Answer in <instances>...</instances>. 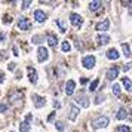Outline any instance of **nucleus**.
I'll list each match as a JSON object with an SVG mask.
<instances>
[{
  "label": "nucleus",
  "mask_w": 132,
  "mask_h": 132,
  "mask_svg": "<svg viewBox=\"0 0 132 132\" xmlns=\"http://www.w3.org/2000/svg\"><path fill=\"white\" fill-rule=\"evenodd\" d=\"M95 56L94 55H86V56H83V60H82V65L86 68V70H92L94 67H95Z\"/></svg>",
  "instance_id": "nucleus-1"
},
{
  "label": "nucleus",
  "mask_w": 132,
  "mask_h": 132,
  "mask_svg": "<svg viewBox=\"0 0 132 132\" xmlns=\"http://www.w3.org/2000/svg\"><path fill=\"white\" fill-rule=\"evenodd\" d=\"M108 117L107 116H100L98 119L95 120H92V126L95 128V129H101V128H105V126L108 125Z\"/></svg>",
  "instance_id": "nucleus-2"
},
{
  "label": "nucleus",
  "mask_w": 132,
  "mask_h": 132,
  "mask_svg": "<svg viewBox=\"0 0 132 132\" xmlns=\"http://www.w3.org/2000/svg\"><path fill=\"white\" fill-rule=\"evenodd\" d=\"M70 22H71L76 28H80V27L83 25V18H82L79 13L73 12V13H70Z\"/></svg>",
  "instance_id": "nucleus-3"
},
{
  "label": "nucleus",
  "mask_w": 132,
  "mask_h": 132,
  "mask_svg": "<svg viewBox=\"0 0 132 132\" xmlns=\"http://www.w3.org/2000/svg\"><path fill=\"white\" fill-rule=\"evenodd\" d=\"M48 58H49V51L45 46H40L37 49V60H39V62H45V61H48Z\"/></svg>",
  "instance_id": "nucleus-4"
},
{
  "label": "nucleus",
  "mask_w": 132,
  "mask_h": 132,
  "mask_svg": "<svg viewBox=\"0 0 132 132\" xmlns=\"http://www.w3.org/2000/svg\"><path fill=\"white\" fill-rule=\"evenodd\" d=\"M18 28L22 31H27L31 28V22L28 18H25V16H21V18L18 19Z\"/></svg>",
  "instance_id": "nucleus-5"
},
{
  "label": "nucleus",
  "mask_w": 132,
  "mask_h": 132,
  "mask_svg": "<svg viewBox=\"0 0 132 132\" xmlns=\"http://www.w3.org/2000/svg\"><path fill=\"white\" fill-rule=\"evenodd\" d=\"M79 113H80V110H79L74 104L68 105V114H67V116H68V119L71 120V122H74V120L77 119V114Z\"/></svg>",
  "instance_id": "nucleus-6"
},
{
  "label": "nucleus",
  "mask_w": 132,
  "mask_h": 132,
  "mask_svg": "<svg viewBox=\"0 0 132 132\" xmlns=\"http://www.w3.org/2000/svg\"><path fill=\"white\" fill-rule=\"evenodd\" d=\"M31 100H33V102H34V105H36L37 108H42V107H45V104H46V100H45L43 96L37 95V94H33V96H31Z\"/></svg>",
  "instance_id": "nucleus-7"
},
{
  "label": "nucleus",
  "mask_w": 132,
  "mask_h": 132,
  "mask_svg": "<svg viewBox=\"0 0 132 132\" xmlns=\"http://www.w3.org/2000/svg\"><path fill=\"white\" fill-rule=\"evenodd\" d=\"M33 16H34V19H36L37 22H45V21L48 19V16H46V13L43 12V11H40V9H37V11H34V13H33Z\"/></svg>",
  "instance_id": "nucleus-8"
},
{
  "label": "nucleus",
  "mask_w": 132,
  "mask_h": 132,
  "mask_svg": "<svg viewBox=\"0 0 132 132\" xmlns=\"http://www.w3.org/2000/svg\"><path fill=\"white\" fill-rule=\"evenodd\" d=\"M31 114H27V117H25V120L19 125V129H21V132H28L30 131V120H31Z\"/></svg>",
  "instance_id": "nucleus-9"
},
{
  "label": "nucleus",
  "mask_w": 132,
  "mask_h": 132,
  "mask_svg": "<svg viewBox=\"0 0 132 132\" xmlns=\"http://www.w3.org/2000/svg\"><path fill=\"white\" fill-rule=\"evenodd\" d=\"M119 56H120V54H119V51H117L116 48H111V49L107 51V58L108 60L116 61V60H119Z\"/></svg>",
  "instance_id": "nucleus-10"
},
{
  "label": "nucleus",
  "mask_w": 132,
  "mask_h": 132,
  "mask_svg": "<svg viewBox=\"0 0 132 132\" xmlns=\"http://www.w3.org/2000/svg\"><path fill=\"white\" fill-rule=\"evenodd\" d=\"M76 102H77L80 107H83V108L89 107V100H88L85 95H77V98H76Z\"/></svg>",
  "instance_id": "nucleus-11"
},
{
  "label": "nucleus",
  "mask_w": 132,
  "mask_h": 132,
  "mask_svg": "<svg viewBox=\"0 0 132 132\" xmlns=\"http://www.w3.org/2000/svg\"><path fill=\"white\" fill-rule=\"evenodd\" d=\"M108 28H110V21H108V19H104V21H101V22H98V24H96L95 30H98V31H107Z\"/></svg>",
  "instance_id": "nucleus-12"
},
{
  "label": "nucleus",
  "mask_w": 132,
  "mask_h": 132,
  "mask_svg": "<svg viewBox=\"0 0 132 132\" xmlns=\"http://www.w3.org/2000/svg\"><path fill=\"white\" fill-rule=\"evenodd\" d=\"M28 79H30V82L33 85H36L37 83V71L33 68V67H28Z\"/></svg>",
  "instance_id": "nucleus-13"
},
{
  "label": "nucleus",
  "mask_w": 132,
  "mask_h": 132,
  "mask_svg": "<svg viewBox=\"0 0 132 132\" xmlns=\"http://www.w3.org/2000/svg\"><path fill=\"white\" fill-rule=\"evenodd\" d=\"M117 76H119V68H117V67H111V68L107 71V79L108 80H114Z\"/></svg>",
  "instance_id": "nucleus-14"
},
{
  "label": "nucleus",
  "mask_w": 132,
  "mask_h": 132,
  "mask_svg": "<svg viewBox=\"0 0 132 132\" xmlns=\"http://www.w3.org/2000/svg\"><path fill=\"white\" fill-rule=\"evenodd\" d=\"M96 42H98L100 46L108 45V43H110V36H107V34H100V36L96 37Z\"/></svg>",
  "instance_id": "nucleus-15"
},
{
  "label": "nucleus",
  "mask_w": 132,
  "mask_h": 132,
  "mask_svg": "<svg viewBox=\"0 0 132 132\" xmlns=\"http://www.w3.org/2000/svg\"><path fill=\"white\" fill-rule=\"evenodd\" d=\"M74 88H76V82L74 80H68L65 83V94L67 95H71L74 92Z\"/></svg>",
  "instance_id": "nucleus-16"
},
{
  "label": "nucleus",
  "mask_w": 132,
  "mask_h": 132,
  "mask_svg": "<svg viewBox=\"0 0 132 132\" xmlns=\"http://www.w3.org/2000/svg\"><path fill=\"white\" fill-rule=\"evenodd\" d=\"M46 39H48V43L51 48H56V43H58V39L54 36V34H48L46 36Z\"/></svg>",
  "instance_id": "nucleus-17"
},
{
  "label": "nucleus",
  "mask_w": 132,
  "mask_h": 132,
  "mask_svg": "<svg viewBox=\"0 0 132 132\" xmlns=\"http://www.w3.org/2000/svg\"><path fill=\"white\" fill-rule=\"evenodd\" d=\"M101 7H102V2H100V0H95V2H90L89 3L90 11H98V9H101Z\"/></svg>",
  "instance_id": "nucleus-18"
},
{
  "label": "nucleus",
  "mask_w": 132,
  "mask_h": 132,
  "mask_svg": "<svg viewBox=\"0 0 132 132\" xmlns=\"http://www.w3.org/2000/svg\"><path fill=\"white\" fill-rule=\"evenodd\" d=\"M128 117V111H126V108H120L119 111L116 113V119L117 120H123Z\"/></svg>",
  "instance_id": "nucleus-19"
},
{
  "label": "nucleus",
  "mask_w": 132,
  "mask_h": 132,
  "mask_svg": "<svg viewBox=\"0 0 132 132\" xmlns=\"http://www.w3.org/2000/svg\"><path fill=\"white\" fill-rule=\"evenodd\" d=\"M122 51H123V55H125L126 58H128V56H131V55H132L131 48H129V45H128V43H122Z\"/></svg>",
  "instance_id": "nucleus-20"
},
{
  "label": "nucleus",
  "mask_w": 132,
  "mask_h": 132,
  "mask_svg": "<svg viewBox=\"0 0 132 132\" xmlns=\"http://www.w3.org/2000/svg\"><path fill=\"white\" fill-rule=\"evenodd\" d=\"M122 83H123V86H125V89L128 90V92H132V82L129 80V79L125 77L123 80H122Z\"/></svg>",
  "instance_id": "nucleus-21"
},
{
  "label": "nucleus",
  "mask_w": 132,
  "mask_h": 132,
  "mask_svg": "<svg viewBox=\"0 0 132 132\" xmlns=\"http://www.w3.org/2000/svg\"><path fill=\"white\" fill-rule=\"evenodd\" d=\"M111 90H113V94L116 96H120V94H122V90H120V85L114 83L113 86H111Z\"/></svg>",
  "instance_id": "nucleus-22"
},
{
  "label": "nucleus",
  "mask_w": 132,
  "mask_h": 132,
  "mask_svg": "<svg viewBox=\"0 0 132 132\" xmlns=\"http://www.w3.org/2000/svg\"><path fill=\"white\" fill-rule=\"evenodd\" d=\"M98 85H100V80H98V79H95V80L89 85V90H90V92H95L96 88H98Z\"/></svg>",
  "instance_id": "nucleus-23"
},
{
  "label": "nucleus",
  "mask_w": 132,
  "mask_h": 132,
  "mask_svg": "<svg viewBox=\"0 0 132 132\" xmlns=\"http://www.w3.org/2000/svg\"><path fill=\"white\" fill-rule=\"evenodd\" d=\"M61 49H62V52H70V51H71V45H70L68 42H62Z\"/></svg>",
  "instance_id": "nucleus-24"
},
{
  "label": "nucleus",
  "mask_w": 132,
  "mask_h": 132,
  "mask_svg": "<svg viewBox=\"0 0 132 132\" xmlns=\"http://www.w3.org/2000/svg\"><path fill=\"white\" fill-rule=\"evenodd\" d=\"M55 128H56V131H60V132H62L64 129H65V125L61 122V120H58V122H55Z\"/></svg>",
  "instance_id": "nucleus-25"
},
{
  "label": "nucleus",
  "mask_w": 132,
  "mask_h": 132,
  "mask_svg": "<svg viewBox=\"0 0 132 132\" xmlns=\"http://www.w3.org/2000/svg\"><path fill=\"white\" fill-rule=\"evenodd\" d=\"M31 42L36 43V45H40V43L43 42V37L39 36V34H37V36H33V37H31Z\"/></svg>",
  "instance_id": "nucleus-26"
},
{
  "label": "nucleus",
  "mask_w": 132,
  "mask_h": 132,
  "mask_svg": "<svg viewBox=\"0 0 132 132\" xmlns=\"http://www.w3.org/2000/svg\"><path fill=\"white\" fill-rule=\"evenodd\" d=\"M104 100H105V95H104V94H100V95H96V98H95V101H94V102L98 105V104H101Z\"/></svg>",
  "instance_id": "nucleus-27"
},
{
  "label": "nucleus",
  "mask_w": 132,
  "mask_h": 132,
  "mask_svg": "<svg viewBox=\"0 0 132 132\" xmlns=\"http://www.w3.org/2000/svg\"><path fill=\"white\" fill-rule=\"evenodd\" d=\"M117 132H132V129L131 128H128V126L120 125V126H117Z\"/></svg>",
  "instance_id": "nucleus-28"
},
{
  "label": "nucleus",
  "mask_w": 132,
  "mask_h": 132,
  "mask_svg": "<svg viewBox=\"0 0 132 132\" xmlns=\"http://www.w3.org/2000/svg\"><path fill=\"white\" fill-rule=\"evenodd\" d=\"M21 5H22V9H28V7H30V5H31V2L30 0H25V2H22V3H21Z\"/></svg>",
  "instance_id": "nucleus-29"
},
{
  "label": "nucleus",
  "mask_w": 132,
  "mask_h": 132,
  "mask_svg": "<svg viewBox=\"0 0 132 132\" xmlns=\"http://www.w3.org/2000/svg\"><path fill=\"white\" fill-rule=\"evenodd\" d=\"M56 24L60 25L61 33H65V27H64V24H62V21H61V19H58V21H56Z\"/></svg>",
  "instance_id": "nucleus-30"
},
{
  "label": "nucleus",
  "mask_w": 132,
  "mask_h": 132,
  "mask_svg": "<svg viewBox=\"0 0 132 132\" xmlns=\"http://www.w3.org/2000/svg\"><path fill=\"white\" fill-rule=\"evenodd\" d=\"M7 110V104H5V102H0V113H5Z\"/></svg>",
  "instance_id": "nucleus-31"
},
{
  "label": "nucleus",
  "mask_w": 132,
  "mask_h": 132,
  "mask_svg": "<svg viewBox=\"0 0 132 132\" xmlns=\"http://www.w3.org/2000/svg\"><path fill=\"white\" fill-rule=\"evenodd\" d=\"M123 70H125V71H129V70H132V62H126L125 65H123Z\"/></svg>",
  "instance_id": "nucleus-32"
},
{
  "label": "nucleus",
  "mask_w": 132,
  "mask_h": 132,
  "mask_svg": "<svg viewBox=\"0 0 132 132\" xmlns=\"http://www.w3.org/2000/svg\"><path fill=\"white\" fill-rule=\"evenodd\" d=\"M11 98H12V101L15 102L16 100H21V94H15V95H12Z\"/></svg>",
  "instance_id": "nucleus-33"
},
{
  "label": "nucleus",
  "mask_w": 132,
  "mask_h": 132,
  "mask_svg": "<svg viewBox=\"0 0 132 132\" xmlns=\"http://www.w3.org/2000/svg\"><path fill=\"white\" fill-rule=\"evenodd\" d=\"M11 21H12V18H11L9 15H6V16L3 18V22H5V24H7V22H11Z\"/></svg>",
  "instance_id": "nucleus-34"
},
{
  "label": "nucleus",
  "mask_w": 132,
  "mask_h": 132,
  "mask_svg": "<svg viewBox=\"0 0 132 132\" xmlns=\"http://www.w3.org/2000/svg\"><path fill=\"white\" fill-rule=\"evenodd\" d=\"M5 82V74H3V71H0V85Z\"/></svg>",
  "instance_id": "nucleus-35"
},
{
  "label": "nucleus",
  "mask_w": 132,
  "mask_h": 132,
  "mask_svg": "<svg viewBox=\"0 0 132 132\" xmlns=\"http://www.w3.org/2000/svg\"><path fill=\"white\" fill-rule=\"evenodd\" d=\"M5 33H2V31H0V42H3V40H5Z\"/></svg>",
  "instance_id": "nucleus-36"
},
{
  "label": "nucleus",
  "mask_w": 132,
  "mask_h": 132,
  "mask_svg": "<svg viewBox=\"0 0 132 132\" xmlns=\"http://www.w3.org/2000/svg\"><path fill=\"white\" fill-rule=\"evenodd\" d=\"M54 107H55V108H60V107H61V104H60L58 101H54Z\"/></svg>",
  "instance_id": "nucleus-37"
},
{
  "label": "nucleus",
  "mask_w": 132,
  "mask_h": 132,
  "mask_svg": "<svg viewBox=\"0 0 132 132\" xmlns=\"http://www.w3.org/2000/svg\"><path fill=\"white\" fill-rule=\"evenodd\" d=\"M13 68H15V62H11L9 64V70H13Z\"/></svg>",
  "instance_id": "nucleus-38"
},
{
  "label": "nucleus",
  "mask_w": 132,
  "mask_h": 132,
  "mask_svg": "<svg viewBox=\"0 0 132 132\" xmlns=\"http://www.w3.org/2000/svg\"><path fill=\"white\" fill-rule=\"evenodd\" d=\"M76 48H77L79 51H80V49H82V43H79V42H76Z\"/></svg>",
  "instance_id": "nucleus-39"
},
{
  "label": "nucleus",
  "mask_w": 132,
  "mask_h": 132,
  "mask_svg": "<svg viewBox=\"0 0 132 132\" xmlns=\"http://www.w3.org/2000/svg\"><path fill=\"white\" fill-rule=\"evenodd\" d=\"M86 82H88V79H82V80H80V83H82V85H85Z\"/></svg>",
  "instance_id": "nucleus-40"
}]
</instances>
